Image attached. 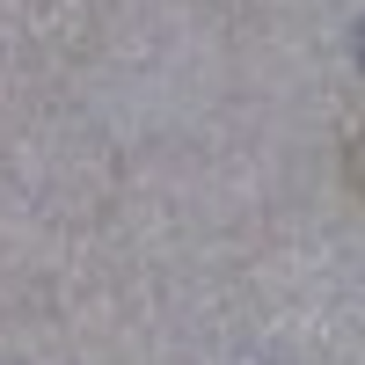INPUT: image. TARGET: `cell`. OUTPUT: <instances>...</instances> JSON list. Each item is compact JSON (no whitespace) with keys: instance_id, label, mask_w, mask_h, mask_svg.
I'll return each instance as SVG.
<instances>
[{"instance_id":"obj_1","label":"cell","mask_w":365,"mask_h":365,"mask_svg":"<svg viewBox=\"0 0 365 365\" xmlns=\"http://www.w3.org/2000/svg\"><path fill=\"white\" fill-rule=\"evenodd\" d=\"M358 58H365V22H358Z\"/></svg>"},{"instance_id":"obj_2","label":"cell","mask_w":365,"mask_h":365,"mask_svg":"<svg viewBox=\"0 0 365 365\" xmlns=\"http://www.w3.org/2000/svg\"><path fill=\"white\" fill-rule=\"evenodd\" d=\"M358 182H365V146H358Z\"/></svg>"}]
</instances>
